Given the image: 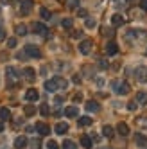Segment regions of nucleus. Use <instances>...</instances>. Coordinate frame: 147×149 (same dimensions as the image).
<instances>
[{
  "label": "nucleus",
  "instance_id": "f257e3e1",
  "mask_svg": "<svg viewBox=\"0 0 147 149\" xmlns=\"http://www.w3.org/2000/svg\"><path fill=\"white\" fill-rule=\"evenodd\" d=\"M68 86V83L67 79H63V77H52L45 83V90L47 92H56L58 88H67Z\"/></svg>",
  "mask_w": 147,
  "mask_h": 149
},
{
  "label": "nucleus",
  "instance_id": "f03ea898",
  "mask_svg": "<svg viewBox=\"0 0 147 149\" xmlns=\"http://www.w3.org/2000/svg\"><path fill=\"white\" fill-rule=\"evenodd\" d=\"M113 84H115V86H113V90L115 92H117V93H120V95H128L129 92H131V88H129V84L128 83H126V81H113Z\"/></svg>",
  "mask_w": 147,
  "mask_h": 149
},
{
  "label": "nucleus",
  "instance_id": "7ed1b4c3",
  "mask_svg": "<svg viewBox=\"0 0 147 149\" xmlns=\"http://www.w3.org/2000/svg\"><path fill=\"white\" fill-rule=\"evenodd\" d=\"M24 50H25V54L29 56V58H34V59H38V58H41V52H40V49L38 47H34V45H25L24 47Z\"/></svg>",
  "mask_w": 147,
  "mask_h": 149
},
{
  "label": "nucleus",
  "instance_id": "20e7f679",
  "mask_svg": "<svg viewBox=\"0 0 147 149\" xmlns=\"http://www.w3.org/2000/svg\"><path fill=\"white\" fill-rule=\"evenodd\" d=\"M33 6H34L33 0H22V4H20V13H22L24 16L29 15V13H31V9H33Z\"/></svg>",
  "mask_w": 147,
  "mask_h": 149
},
{
  "label": "nucleus",
  "instance_id": "39448f33",
  "mask_svg": "<svg viewBox=\"0 0 147 149\" xmlns=\"http://www.w3.org/2000/svg\"><path fill=\"white\" fill-rule=\"evenodd\" d=\"M92 47H93L92 40H83L81 43H79V50H81V54H90V52H92Z\"/></svg>",
  "mask_w": 147,
  "mask_h": 149
},
{
  "label": "nucleus",
  "instance_id": "423d86ee",
  "mask_svg": "<svg viewBox=\"0 0 147 149\" xmlns=\"http://www.w3.org/2000/svg\"><path fill=\"white\" fill-rule=\"evenodd\" d=\"M135 77L140 83H147V67H138L135 72Z\"/></svg>",
  "mask_w": 147,
  "mask_h": 149
},
{
  "label": "nucleus",
  "instance_id": "0eeeda50",
  "mask_svg": "<svg viewBox=\"0 0 147 149\" xmlns=\"http://www.w3.org/2000/svg\"><path fill=\"white\" fill-rule=\"evenodd\" d=\"M38 97H40V93H38L36 88H29V90L25 92V101H29V102L38 101Z\"/></svg>",
  "mask_w": 147,
  "mask_h": 149
},
{
  "label": "nucleus",
  "instance_id": "6e6552de",
  "mask_svg": "<svg viewBox=\"0 0 147 149\" xmlns=\"http://www.w3.org/2000/svg\"><path fill=\"white\" fill-rule=\"evenodd\" d=\"M135 142H136V146H138V147H147V136L142 135V133H136Z\"/></svg>",
  "mask_w": 147,
  "mask_h": 149
},
{
  "label": "nucleus",
  "instance_id": "1a4fd4ad",
  "mask_svg": "<svg viewBox=\"0 0 147 149\" xmlns=\"http://www.w3.org/2000/svg\"><path fill=\"white\" fill-rule=\"evenodd\" d=\"M27 147V138L22 135V136H16L15 140V149H25Z\"/></svg>",
  "mask_w": 147,
  "mask_h": 149
},
{
  "label": "nucleus",
  "instance_id": "9d476101",
  "mask_svg": "<svg viewBox=\"0 0 147 149\" xmlns=\"http://www.w3.org/2000/svg\"><path fill=\"white\" fill-rule=\"evenodd\" d=\"M33 31H34V33L36 34H43V36H47V27L43 25V24H33Z\"/></svg>",
  "mask_w": 147,
  "mask_h": 149
},
{
  "label": "nucleus",
  "instance_id": "9b49d317",
  "mask_svg": "<svg viewBox=\"0 0 147 149\" xmlns=\"http://www.w3.org/2000/svg\"><path fill=\"white\" fill-rule=\"evenodd\" d=\"M86 110L92 111V113H95V111L101 110V104H99L97 101H88V102H86Z\"/></svg>",
  "mask_w": 147,
  "mask_h": 149
},
{
  "label": "nucleus",
  "instance_id": "f8f14e48",
  "mask_svg": "<svg viewBox=\"0 0 147 149\" xmlns=\"http://www.w3.org/2000/svg\"><path fill=\"white\" fill-rule=\"evenodd\" d=\"M54 130H56L58 135H65V133L68 131V124H67V122H58Z\"/></svg>",
  "mask_w": 147,
  "mask_h": 149
},
{
  "label": "nucleus",
  "instance_id": "ddd939ff",
  "mask_svg": "<svg viewBox=\"0 0 147 149\" xmlns=\"http://www.w3.org/2000/svg\"><path fill=\"white\" fill-rule=\"evenodd\" d=\"M36 130H38L40 135H49V133H50V127H49L45 122H38V124H36Z\"/></svg>",
  "mask_w": 147,
  "mask_h": 149
},
{
  "label": "nucleus",
  "instance_id": "4468645a",
  "mask_svg": "<svg viewBox=\"0 0 147 149\" xmlns=\"http://www.w3.org/2000/svg\"><path fill=\"white\" fill-rule=\"evenodd\" d=\"M111 24H113V27L124 25V16H122V15H113V16H111Z\"/></svg>",
  "mask_w": 147,
  "mask_h": 149
},
{
  "label": "nucleus",
  "instance_id": "2eb2a0df",
  "mask_svg": "<svg viewBox=\"0 0 147 149\" xmlns=\"http://www.w3.org/2000/svg\"><path fill=\"white\" fill-rule=\"evenodd\" d=\"M63 113L72 119V117H77V115H79V110L76 108V106H68V108H65V111H63Z\"/></svg>",
  "mask_w": 147,
  "mask_h": 149
},
{
  "label": "nucleus",
  "instance_id": "dca6fc26",
  "mask_svg": "<svg viewBox=\"0 0 147 149\" xmlns=\"http://www.w3.org/2000/svg\"><path fill=\"white\" fill-rule=\"evenodd\" d=\"M106 52H108L110 56L117 54V52H119V47H117V43H115V41H110V43L106 45Z\"/></svg>",
  "mask_w": 147,
  "mask_h": 149
},
{
  "label": "nucleus",
  "instance_id": "f3484780",
  "mask_svg": "<svg viewBox=\"0 0 147 149\" xmlns=\"http://www.w3.org/2000/svg\"><path fill=\"white\" fill-rule=\"evenodd\" d=\"M81 146L85 147V149H92V138L88 135H83L81 136Z\"/></svg>",
  "mask_w": 147,
  "mask_h": 149
},
{
  "label": "nucleus",
  "instance_id": "a211bd4d",
  "mask_svg": "<svg viewBox=\"0 0 147 149\" xmlns=\"http://www.w3.org/2000/svg\"><path fill=\"white\" fill-rule=\"evenodd\" d=\"M117 131L120 133V135H129V127H128V124H124V122H119V126H117Z\"/></svg>",
  "mask_w": 147,
  "mask_h": 149
},
{
  "label": "nucleus",
  "instance_id": "6ab92c4d",
  "mask_svg": "<svg viewBox=\"0 0 147 149\" xmlns=\"http://www.w3.org/2000/svg\"><path fill=\"white\" fill-rule=\"evenodd\" d=\"M0 119H2V120H9V119H11V111H9V108H6V106L0 108Z\"/></svg>",
  "mask_w": 147,
  "mask_h": 149
},
{
  "label": "nucleus",
  "instance_id": "aec40b11",
  "mask_svg": "<svg viewBox=\"0 0 147 149\" xmlns=\"http://www.w3.org/2000/svg\"><path fill=\"white\" fill-rule=\"evenodd\" d=\"M77 124L81 127H86V126H92V117H81V119L77 120Z\"/></svg>",
  "mask_w": 147,
  "mask_h": 149
},
{
  "label": "nucleus",
  "instance_id": "412c9836",
  "mask_svg": "<svg viewBox=\"0 0 147 149\" xmlns=\"http://www.w3.org/2000/svg\"><path fill=\"white\" fill-rule=\"evenodd\" d=\"M136 102H138V104H145L147 102V93L145 92H138V93H136Z\"/></svg>",
  "mask_w": 147,
  "mask_h": 149
},
{
  "label": "nucleus",
  "instance_id": "4be33fe9",
  "mask_svg": "<svg viewBox=\"0 0 147 149\" xmlns=\"http://www.w3.org/2000/svg\"><path fill=\"white\" fill-rule=\"evenodd\" d=\"M24 113H25L27 117H33V115L36 113V108H34V106H33V104H27V106H25V108H24Z\"/></svg>",
  "mask_w": 147,
  "mask_h": 149
},
{
  "label": "nucleus",
  "instance_id": "5701e85b",
  "mask_svg": "<svg viewBox=\"0 0 147 149\" xmlns=\"http://www.w3.org/2000/svg\"><path fill=\"white\" fill-rule=\"evenodd\" d=\"M113 133H115V131H113V127H111V126H108V124H106V126L102 127V135H104V136L111 138V136H113Z\"/></svg>",
  "mask_w": 147,
  "mask_h": 149
},
{
  "label": "nucleus",
  "instance_id": "b1692460",
  "mask_svg": "<svg viewBox=\"0 0 147 149\" xmlns=\"http://www.w3.org/2000/svg\"><path fill=\"white\" fill-rule=\"evenodd\" d=\"M16 34H18V36H25V34H27V27H25L24 24L16 25Z\"/></svg>",
  "mask_w": 147,
  "mask_h": 149
},
{
  "label": "nucleus",
  "instance_id": "393cba45",
  "mask_svg": "<svg viewBox=\"0 0 147 149\" xmlns=\"http://www.w3.org/2000/svg\"><path fill=\"white\" fill-rule=\"evenodd\" d=\"M40 113L43 115V117H49V115H50V108H49V104H41V106H40Z\"/></svg>",
  "mask_w": 147,
  "mask_h": 149
},
{
  "label": "nucleus",
  "instance_id": "a878e982",
  "mask_svg": "<svg viewBox=\"0 0 147 149\" xmlns=\"http://www.w3.org/2000/svg\"><path fill=\"white\" fill-rule=\"evenodd\" d=\"M24 76H25L29 81H33V79H34V70H33V68H25V70H24Z\"/></svg>",
  "mask_w": 147,
  "mask_h": 149
},
{
  "label": "nucleus",
  "instance_id": "bb28decb",
  "mask_svg": "<svg viewBox=\"0 0 147 149\" xmlns=\"http://www.w3.org/2000/svg\"><path fill=\"white\" fill-rule=\"evenodd\" d=\"M63 149H77V146L74 144L72 140H65V142H63Z\"/></svg>",
  "mask_w": 147,
  "mask_h": 149
},
{
  "label": "nucleus",
  "instance_id": "cd10ccee",
  "mask_svg": "<svg viewBox=\"0 0 147 149\" xmlns=\"http://www.w3.org/2000/svg\"><path fill=\"white\" fill-rule=\"evenodd\" d=\"M40 13H41V18H45V20L50 18V11H49L47 7H41V9H40Z\"/></svg>",
  "mask_w": 147,
  "mask_h": 149
},
{
  "label": "nucleus",
  "instance_id": "c85d7f7f",
  "mask_svg": "<svg viewBox=\"0 0 147 149\" xmlns=\"http://www.w3.org/2000/svg\"><path fill=\"white\" fill-rule=\"evenodd\" d=\"M61 25H63V27H65V29H72V25H74V22H72V20H70V18H65V20H63V22H61Z\"/></svg>",
  "mask_w": 147,
  "mask_h": 149
},
{
  "label": "nucleus",
  "instance_id": "c756f323",
  "mask_svg": "<svg viewBox=\"0 0 147 149\" xmlns=\"http://www.w3.org/2000/svg\"><path fill=\"white\" fill-rule=\"evenodd\" d=\"M31 147H33V149H41V140H40V138L33 140V142H31Z\"/></svg>",
  "mask_w": 147,
  "mask_h": 149
},
{
  "label": "nucleus",
  "instance_id": "7c9ffc66",
  "mask_svg": "<svg viewBox=\"0 0 147 149\" xmlns=\"http://www.w3.org/2000/svg\"><path fill=\"white\" fill-rule=\"evenodd\" d=\"M7 47H9V49H15V47H16V38H9V40H7Z\"/></svg>",
  "mask_w": 147,
  "mask_h": 149
},
{
  "label": "nucleus",
  "instance_id": "2f4dec72",
  "mask_svg": "<svg viewBox=\"0 0 147 149\" xmlns=\"http://www.w3.org/2000/svg\"><path fill=\"white\" fill-rule=\"evenodd\" d=\"M77 16L79 18H86L88 16V11H86V9H77Z\"/></svg>",
  "mask_w": 147,
  "mask_h": 149
},
{
  "label": "nucleus",
  "instance_id": "473e14b6",
  "mask_svg": "<svg viewBox=\"0 0 147 149\" xmlns=\"http://www.w3.org/2000/svg\"><path fill=\"white\" fill-rule=\"evenodd\" d=\"M47 147H49V149H59V146H58V142H54V140H49V144H47Z\"/></svg>",
  "mask_w": 147,
  "mask_h": 149
},
{
  "label": "nucleus",
  "instance_id": "72a5a7b5",
  "mask_svg": "<svg viewBox=\"0 0 147 149\" xmlns=\"http://www.w3.org/2000/svg\"><path fill=\"white\" fill-rule=\"evenodd\" d=\"M97 25V22L93 18H86V27H95Z\"/></svg>",
  "mask_w": 147,
  "mask_h": 149
},
{
  "label": "nucleus",
  "instance_id": "f704fd0d",
  "mask_svg": "<svg viewBox=\"0 0 147 149\" xmlns=\"http://www.w3.org/2000/svg\"><path fill=\"white\" fill-rule=\"evenodd\" d=\"M102 34H104V36H113V34H115V31H113V29H110V31L104 29V31H102Z\"/></svg>",
  "mask_w": 147,
  "mask_h": 149
},
{
  "label": "nucleus",
  "instance_id": "c9c22d12",
  "mask_svg": "<svg viewBox=\"0 0 147 149\" xmlns=\"http://www.w3.org/2000/svg\"><path fill=\"white\" fill-rule=\"evenodd\" d=\"M136 106H138V102H129L128 108H129V110H136Z\"/></svg>",
  "mask_w": 147,
  "mask_h": 149
},
{
  "label": "nucleus",
  "instance_id": "e433bc0d",
  "mask_svg": "<svg viewBox=\"0 0 147 149\" xmlns=\"http://www.w3.org/2000/svg\"><path fill=\"white\" fill-rule=\"evenodd\" d=\"M81 99H83V95H81V93H76V95H74V101H76V102H79Z\"/></svg>",
  "mask_w": 147,
  "mask_h": 149
},
{
  "label": "nucleus",
  "instance_id": "4c0bfd02",
  "mask_svg": "<svg viewBox=\"0 0 147 149\" xmlns=\"http://www.w3.org/2000/svg\"><path fill=\"white\" fill-rule=\"evenodd\" d=\"M81 34H83V33H81V31H74V33H72V36H74V38H79Z\"/></svg>",
  "mask_w": 147,
  "mask_h": 149
},
{
  "label": "nucleus",
  "instance_id": "58836bf2",
  "mask_svg": "<svg viewBox=\"0 0 147 149\" xmlns=\"http://www.w3.org/2000/svg\"><path fill=\"white\" fill-rule=\"evenodd\" d=\"M99 63H101V67H102V68H108V61H104V59H101Z\"/></svg>",
  "mask_w": 147,
  "mask_h": 149
},
{
  "label": "nucleus",
  "instance_id": "ea45409f",
  "mask_svg": "<svg viewBox=\"0 0 147 149\" xmlns=\"http://www.w3.org/2000/svg\"><path fill=\"white\" fill-rule=\"evenodd\" d=\"M140 6H142V9H147V0H140Z\"/></svg>",
  "mask_w": 147,
  "mask_h": 149
},
{
  "label": "nucleus",
  "instance_id": "a19ab883",
  "mask_svg": "<svg viewBox=\"0 0 147 149\" xmlns=\"http://www.w3.org/2000/svg\"><path fill=\"white\" fill-rule=\"evenodd\" d=\"M68 6H70V7H76V6H77V0H70Z\"/></svg>",
  "mask_w": 147,
  "mask_h": 149
},
{
  "label": "nucleus",
  "instance_id": "79ce46f5",
  "mask_svg": "<svg viewBox=\"0 0 147 149\" xmlns=\"http://www.w3.org/2000/svg\"><path fill=\"white\" fill-rule=\"evenodd\" d=\"M25 130H27V133H33V131H34V127H33V126H27Z\"/></svg>",
  "mask_w": 147,
  "mask_h": 149
},
{
  "label": "nucleus",
  "instance_id": "37998d69",
  "mask_svg": "<svg viewBox=\"0 0 147 149\" xmlns=\"http://www.w3.org/2000/svg\"><path fill=\"white\" fill-rule=\"evenodd\" d=\"M54 101H56V104H61V102H63V97H56Z\"/></svg>",
  "mask_w": 147,
  "mask_h": 149
},
{
  "label": "nucleus",
  "instance_id": "c03bdc74",
  "mask_svg": "<svg viewBox=\"0 0 147 149\" xmlns=\"http://www.w3.org/2000/svg\"><path fill=\"white\" fill-rule=\"evenodd\" d=\"M74 83H81V77L79 76H74Z\"/></svg>",
  "mask_w": 147,
  "mask_h": 149
},
{
  "label": "nucleus",
  "instance_id": "a18cd8bd",
  "mask_svg": "<svg viewBox=\"0 0 147 149\" xmlns=\"http://www.w3.org/2000/svg\"><path fill=\"white\" fill-rule=\"evenodd\" d=\"M0 40H4V29L0 27Z\"/></svg>",
  "mask_w": 147,
  "mask_h": 149
},
{
  "label": "nucleus",
  "instance_id": "49530a36",
  "mask_svg": "<svg viewBox=\"0 0 147 149\" xmlns=\"http://www.w3.org/2000/svg\"><path fill=\"white\" fill-rule=\"evenodd\" d=\"M2 2H4V4H11V2H13V0H2Z\"/></svg>",
  "mask_w": 147,
  "mask_h": 149
},
{
  "label": "nucleus",
  "instance_id": "de8ad7c7",
  "mask_svg": "<svg viewBox=\"0 0 147 149\" xmlns=\"http://www.w3.org/2000/svg\"><path fill=\"white\" fill-rule=\"evenodd\" d=\"M2 130H4V124H2V122H0V133H2Z\"/></svg>",
  "mask_w": 147,
  "mask_h": 149
},
{
  "label": "nucleus",
  "instance_id": "09e8293b",
  "mask_svg": "<svg viewBox=\"0 0 147 149\" xmlns=\"http://www.w3.org/2000/svg\"><path fill=\"white\" fill-rule=\"evenodd\" d=\"M128 2H135V0H128Z\"/></svg>",
  "mask_w": 147,
  "mask_h": 149
}]
</instances>
